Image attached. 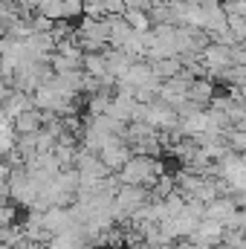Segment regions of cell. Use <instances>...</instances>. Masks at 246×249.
I'll list each match as a JSON object with an SVG mask.
<instances>
[{
    "label": "cell",
    "instance_id": "obj_1",
    "mask_svg": "<svg viewBox=\"0 0 246 249\" xmlns=\"http://www.w3.org/2000/svg\"><path fill=\"white\" fill-rule=\"evenodd\" d=\"M159 177V162L154 157H133L122 168L119 180L124 186H142V183H154Z\"/></svg>",
    "mask_w": 246,
    "mask_h": 249
},
{
    "label": "cell",
    "instance_id": "obj_2",
    "mask_svg": "<svg viewBox=\"0 0 246 249\" xmlns=\"http://www.w3.org/2000/svg\"><path fill=\"white\" fill-rule=\"evenodd\" d=\"M211 99V84H209V78H194V84L188 87V102H194L197 107L203 105V102H209Z\"/></svg>",
    "mask_w": 246,
    "mask_h": 249
},
{
    "label": "cell",
    "instance_id": "obj_3",
    "mask_svg": "<svg viewBox=\"0 0 246 249\" xmlns=\"http://www.w3.org/2000/svg\"><path fill=\"white\" fill-rule=\"evenodd\" d=\"M226 139H229V145H232L235 154H246V127H232V130H226Z\"/></svg>",
    "mask_w": 246,
    "mask_h": 249
},
{
    "label": "cell",
    "instance_id": "obj_4",
    "mask_svg": "<svg viewBox=\"0 0 246 249\" xmlns=\"http://www.w3.org/2000/svg\"><path fill=\"white\" fill-rule=\"evenodd\" d=\"M191 6H209V3H214V0H188Z\"/></svg>",
    "mask_w": 246,
    "mask_h": 249
}]
</instances>
